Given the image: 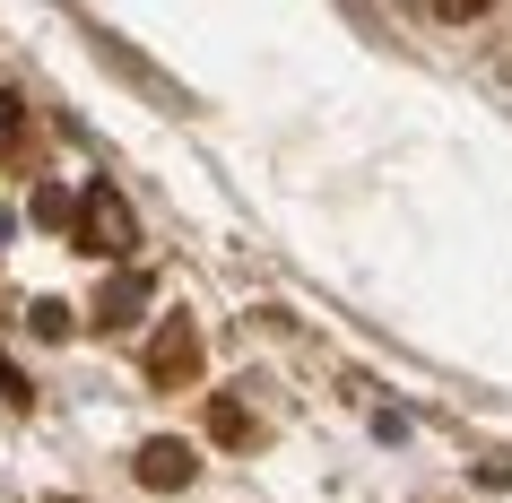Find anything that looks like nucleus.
Wrapping results in <instances>:
<instances>
[{
	"label": "nucleus",
	"mask_w": 512,
	"mask_h": 503,
	"mask_svg": "<svg viewBox=\"0 0 512 503\" xmlns=\"http://www.w3.org/2000/svg\"><path fill=\"white\" fill-rule=\"evenodd\" d=\"M70 243H79V252H96V261L131 252V243H139V217H131V200H122L113 183H87V191H79V217H70Z\"/></svg>",
	"instance_id": "1"
},
{
	"label": "nucleus",
	"mask_w": 512,
	"mask_h": 503,
	"mask_svg": "<svg viewBox=\"0 0 512 503\" xmlns=\"http://www.w3.org/2000/svg\"><path fill=\"white\" fill-rule=\"evenodd\" d=\"M191 373H200V330H191V313L157 321V339H148V382L157 391H183Z\"/></svg>",
	"instance_id": "2"
},
{
	"label": "nucleus",
	"mask_w": 512,
	"mask_h": 503,
	"mask_svg": "<svg viewBox=\"0 0 512 503\" xmlns=\"http://www.w3.org/2000/svg\"><path fill=\"white\" fill-rule=\"evenodd\" d=\"M139 486H148V495H183L191 486V443H174V434L139 443Z\"/></svg>",
	"instance_id": "3"
},
{
	"label": "nucleus",
	"mask_w": 512,
	"mask_h": 503,
	"mask_svg": "<svg viewBox=\"0 0 512 503\" xmlns=\"http://www.w3.org/2000/svg\"><path fill=\"white\" fill-rule=\"evenodd\" d=\"M139 313H148V269H122V278L96 287V321H105V330H131Z\"/></svg>",
	"instance_id": "4"
},
{
	"label": "nucleus",
	"mask_w": 512,
	"mask_h": 503,
	"mask_svg": "<svg viewBox=\"0 0 512 503\" xmlns=\"http://www.w3.org/2000/svg\"><path fill=\"white\" fill-rule=\"evenodd\" d=\"M209 434H217L226 451H252V434H261V425H252V408H243V391L209 399Z\"/></svg>",
	"instance_id": "5"
},
{
	"label": "nucleus",
	"mask_w": 512,
	"mask_h": 503,
	"mask_svg": "<svg viewBox=\"0 0 512 503\" xmlns=\"http://www.w3.org/2000/svg\"><path fill=\"white\" fill-rule=\"evenodd\" d=\"M27 217L44 226V235H70V217H79V191H53V183H44V191L27 200Z\"/></svg>",
	"instance_id": "6"
},
{
	"label": "nucleus",
	"mask_w": 512,
	"mask_h": 503,
	"mask_svg": "<svg viewBox=\"0 0 512 503\" xmlns=\"http://www.w3.org/2000/svg\"><path fill=\"white\" fill-rule=\"evenodd\" d=\"M27 157V131H18V105H0V165Z\"/></svg>",
	"instance_id": "7"
},
{
	"label": "nucleus",
	"mask_w": 512,
	"mask_h": 503,
	"mask_svg": "<svg viewBox=\"0 0 512 503\" xmlns=\"http://www.w3.org/2000/svg\"><path fill=\"white\" fill-rule=\"evenodd\" d=\"M35 330H44V339H70V321H79V313H70V304H35Z\"/></svg>",
	"instance_id": "8"
},
{
	"label": "nucleus",
	"mask_w": 512,
	"mask_h": 503,
	"mask_svg": "<svg viewBox=\"0 0 512 503\" xmlns=\"http://www.w3.org/2000/svg\"><path fill=\"white\" fill-rule=\"evenodd\" d=\"M0 391L18 399V408H35V382H27V373H18V365H9V356H0Z\"/></svg>",
	"instance_id": "9"
},
{
	"label": "nucleus",
	"mask_w": 512,
	"mask_h": 503,
	"mask_svg": "<svg viewBox=\"0 0 512 503\" xmlns=\"http://www.w3.org/2000/svg\"><path fill=\"white\" fill-rule=\"evenodd\" d=\"M443 18H486V0H443Z\"/></svg>",
	"instance_id": "10"
},
{
	"label": "nucleus",
	"mask_w": 512,
	"mask_h": 503,
	"mask_svg": "<svg viewBox=\"0 0 512 503\" xmlns=\"http://www.w3.org/2000/svg\"><path fill=\"white\" fill-rule=\"evenodd\" d=\"M9 226H18V217H9V209H0V243H9Z\"/></svg>",
	"instance_id": "11"
}]
</instances>
